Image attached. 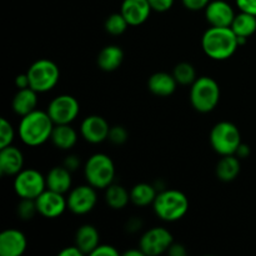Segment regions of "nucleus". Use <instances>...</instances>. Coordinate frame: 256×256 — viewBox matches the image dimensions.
I'll return each instance as SVG.
<instances>
[{"instance_id": "nucleus-1", "label": "nucleus", "mask_w": 256, "mask_h": 256, "mask_svg": "<svg viewBox=\"0 0 256 256\" xmlns=\"http://www.w3.org/2000/svg\"><path fill=\"white\" fill-rule=\"evenodd\" d=\"M202 46L210 59L222 62L235 54L239 48V42L232 28L210 26L202 34Z\"/></svg>"}, {"instance_id": "nucleus-2", "label": "nucleus", "mask_w": 256, "mask_h": 256, "mask_svg": "<svg viewBox=\"0 0 256 256\" xmlns=\"http://www.w3.org/2000/svg\"><path fill=\"white\" fill-rule=\"evenodd\" d=\"M55 124L48 112L34 110L25 116H22L18 132L28 146H40L52 138Z\"/></svg>"}, {"instance_id": "nucleus-3", "label": "nucleus", "mask_w": 256, "mask_h": 256, "mask_svg": "<svg viewBox=\"0 0 256 256\" xmlns=\"http://www.w3.org/2000/svg\"><path fill=\"white\" fill-rule=\"evenodd\" d=\"M152 209L160 220L174 222L182 219L189 212V199L180 190L169 189L158 192Z\"/></svg>"}, {"instance_id": "nucleus-4", "label": "nucleus", "mask_w": 256, "mask_h": 256, "mask_svg": "<svg viewBox=\"0 0 256 256\" xmlns=\"http://www.w3.org/2000/svg\"><path fill=\"white\" fill-rule=\"evenodd\" d=\"M220 102V86L210 76H200L190 85V102L196 112H210Z\"/></svg>"}, {"instance_id": "nucleus-5", "label": "nucleus", "mask_w": 256, "mask_h": 256, "mask_svg": "<svg viewBox=\"0 0 256 256\" xmlns=\"http://www.w3.org/2000/svg\"><path fill=\"white\" fill-rule=\"evenodd\" d=\"M84 175L88 184L95 189H106L115 179L114 162L102 152L92 155L84 165Z\"/></svg>"}, {"instance_id": "nucleus-6", "label": "nucleus", "mask_w": 256, "mask_h": 256, "mask_svg": "<svg viewBox=\"0 0 256 256\" xmlns=\"http://www.w3.org/2000/svg\"><path fill=\"white\" fill-rule=\"evenodd\" d=\"M212 148L222 156L235 155L242 145V134L239 128L230 122H220L210 132Z\"/></svg>"}, {"instance_id": "nucleus-7", "label": "nucleus", "mask_w": 256, "mask_h": 256, "mask_svg": "<svg viewBox=\"0 0 256 256\" xmlns=\"http://www.w3.org/2000/svg\"><path fill=\"white\" fill-rule=\"evenodd\" d=\"M30 88L38 92H50L56 86L60 79V69L49 59H39L30 65L26 72Z\"/></svg>"}, {"instance_id": "nucleus-8", "label": "nucleus", "mask_w": 256, "mask_h": 256, "mask_svg": "<svg viewBox=\"0 0 256 256\" xmlns=\"http://www.w3.org/2000/svg\"><path fill=\"white\" fill-rule=\"evenodd\" d=\"M14 190L20 199L35 200L46 190V179L35 169H22L14 178Z\"/></svg>"}, {"instance_id": "nucleus-9", "label": "nucleus", "mask_w": 256, "mask_h": 256, "mask_svg": "<svg viewBox=\"0 0 256 256\" xmlns=\"http://www.w3.org/2000/svg\"><path fill=\"white\" fill-rule=\"evenodd\" d=\"M46 112L55 125L72 124L79 115L80 104L72 95L62 94L49 102Z\"/></svg>"}, {"instance_id": "nucleus-10", "label": "nucleus", "mask_w": 256, "mask_h": 256, "mask_svg": "<svg viewBox=\"0 0 256 256\" xmlns=\"http://www.w3.org/2000/svg\"><path fill=\"white\" fill-rule=\"evenodd\" d=\"M174 242L172 234L165 228H152L140 238L139 248L145 256H158L169 250Z\"/></svg>"}, {"instance_id": "nucleus-11", "label": "nucleus", "mask_w": 256, "mask_h": 256, "mask_svg": "<svg viewBox=\"0 0 256 256\" xmlns=\"http://www.w3.org/2000/svg\"><path fill=\"white\" fill-rule=\"evenodd\" d=\"M95 188L90 184L80 185L69 192L66 198L68 209L75 215H84L92 212L98 202Z\"/></svg>"}, {"instance_id": "nucleus-12", "label": "nucleus", "mask_w": 256, "mask_h": 256, "mask_svg": "<svg viewBox=\"0 0 256 256\" xmlns=\"http://www.w3.org/2000/svg\"><path fill=\"white\" fill-rule=\"evenodd\" d=\"M35 204H36L38 214L46 219H56L62 216L68 209V202L66 198H64V194L49 189L42 192L35 199Z\"/></svg>"}, {"instance_id": "nucleus-13", "label": "nucleus", "mask_w": 256, "mask_h": 256, "mask_svg": "<svg viewBox=\"0 0 256 256\" xmlns=\"http://www.w3.org/2000/svg\"><path fill=\"white\" fill-rule=\"evenodd\" d=\"M235 15L232 6L225 0H212L205 8V19L210 26L230 28Z\"/></svg>"}, {"instance_id": "nucleus-14", "label": "nucleus", "mask_w": 256, "mask_h": 256, "mask_svg": "<svg viewBox=\"0 0 256 256\" xmlns=\"http://www.w3.org/2000/svg\"><path fill=\"white\" fill-rule=\"evenodd\" d=\"M110 125L100 115H89L85 118L80 126V132L84 140L90 144H100L109 136Z\"/></svg>"}, {"instance_id": "nucleus-15", "label": "nucleus", "mask_w": 256, "mask_h": 256, "mask_svg": "<svg viewBox=\"0 0 256 256\" xmlns=\"http://www.w3.org/2000/svg\"><path fill=\"white\" fill-rule=\"evenodd\" d=\"M28 246L24 232L18 229H6L0 234V255L22 256Z\"/></svg>"}, {"instance_id": "nucleus-16", "label": "nucleus", "mask_w": 256, "mask_h": 256, "mask_svg": "<svg viewBox=\"0 0 256 256\" xmlns=\"http://www.w3.org/2000/svg\"><path fill=\"white\" fill-rule=\"evenodd\" d=\"M152 10L148 0H122L120 6V12L124 15L130 26L144 24L149 19Z\"/></svg>"}, {"instance_id": "nucleus-17", "label": "nucleus", "mask_w": 256, "mask_h": 256, "mask_svg": "<svg viewBox=\"0 0 256 256\" xmlns=\"http://www.w3.org/2000/svg\"><path fill=\"white\" fill-rule=\"evenodd\" d=\"M24 168V155L16 146H5L0 149V172L4 176H15Z\"/></svg>"}, {"instance_id": "nucleus-18", "label": "nucleus", "mask_w": 256, "mask_h": 256, "mask_svg": "<svg viewBox=\"0 0 256 256\" xmlns=\"http://www.w3.org/2000/svg\"><path fill=\"white\" fill-rule=\"evenodd\" d=\"M178 85L179 84L175 80L174 75L165 72H154L148 80V88L150 92L160 98L172 96L176 90Z\"/></svg>"}, {"instance_id": "nucleus-19", "label": "nucleus", "mask_w": 256, "mask_h": 256, "mask_svg": "<svg viewBox=\"0 0 256 256\" xmlns=\"http://www.w3.org/2000/svg\"><path fill=\"white\" fill-rule=\"evenodd\" d=\"M46 179V189L52 190V192L65 194L70 192L72 188V172L62 165V166H54L49 170Z\"/></svg>"}, {"instance_id": "nucleus-20", "label": "nucleus", "mask_w": 256, "mask_h": 256, "mask_svg": "<svg viewBox=\"0 0 256 256\" xmlns=\"http://www.w3.org/2000/svg\"><path fill=\"white\" fill-rule=\"evenodd\" d=\"M38 105V92L32 88L19 89V92L14 95L12 102V108L14 112L19 116H25L29 112L36 110Z\"/></svg>"}, {"instance_id": "nucleus-21", "label": "nucleus", "mask_w": 256, "mask_h": 256, "mask_svg": "<svg viewBox=\"0 0 256 256\" xmlns=\"http://www.w3.org/2000/svg\"><path fill=\"white\" fill-rule=\"evenodd\" d=\"M100 244L99 232L95 226L85 224L76 230L75 234V245L79 248L84 255H92Z\"/></svg>"}, {"instance_id": "nucleus-22", "label": "nucleus", "mask_w": 256, "mask_h": 256, "mask_svg": "<svg viewBox=\"0 0 256 256\" xmlns=\"http://www.w3.org/2000/svg\"><path fill=\"white\" fill-rule=\"evenodd\" d=\"M124 60V52L118 45H108L98 54L96 64L104 72H114L119 69Z\"/></svg>"}, {"instance_id": "nucleus-23", "label": "nucleus", "mask_w": 256, "mask_h": 256, "mask_svg": "<svg viewBox=\"0 0 256 256\" xmlns=\"http://www.w3.org/2000/svg\"><path fill=\"white\" fill-rule=\"evenodd\" d=\"M50 140L58 149L70 150L76 144L78 134L74 128L70 126V124L55 125Z\"/></svg>"}, {"instance_id": "nucleus-24", "label": "nucleus", "mask_w": 256, "mask_h": 256, "mask_svg": "<svg viewBox=\"0 0 256 256\" xmlns=\"http://www.w3.org/2000/svg\"><path fill=\"white\" fill-rule=\"evenodd\" d=\"M240 170H242V165H240L239 156L225 155L218 162L215 172H216L218 179L224 182H229L239 176Z\"/></svg>"}, {"instance_id": "nucleus-25", "label": "nucleus", "mask_w": 256, "mask_h": 256, "mask_svg": "<svg viewBox=\"0 0 256 256\" xmlns=\"http://www.w3.org/2000/svg\"><path fill=\"white\" fill-rule=\"evenodd\" d=\"M158 192L152 185L148 182H139L130 190V202L139 208L152 205Z\"/></svg>"}, {"instance_id": "nucleus-26", "label": "nucleus", "mask_w": 256, "mask_h": 256, "mask_svg": "<svg viewBox=\"0 0 256 256\" xmlns=\"http://www.w3.org/2000/svg\"><path fill=\"white\" fill-rule=\"evenodd\" d=\"M130 192L124 186L119 184H114L105 189V202L109 208L114 210H122L129 204Z\"/></svg>"}, {"instance_id": "nucleus-27", "label": "nucleus", "mask_w": 256, "mask_h": 256, "mask_svg": "<svg viewBox=\"0 0 256 256\" xmlns=\"http://www.w3.org/2000/svg\"><path fill=\"white\" fill-rule=\"evenodd\" d=\"M230 28L236 34V36L249 39L256 32V16L252 14H249V12H240L239 14L235 15Z\"/></svg>"}, {"instance_id": "nucleus-28", "label": "nucleus", "mask_w": 256, "mask_h": 256, "mask_svg": "<svg viewBox=\"0 0 256 256\" xmlns=\"http://www.w3.org/2000/svg\"><path fill=\"white\" fill-rule=\"evenodd\" d=\"M172 75H174L178 84L184 85V86L192 85V82L198 79L196 70H195L194 65L186 62H179V64L174 68V70H172Z\"/></svg>"}, {"instance_id": "nucleus-29", "label": "nucleus", "mask_w": 256, "mask_h": 256, "mask_svg": "<svg viewBox=\"0 0 256 256\" xmlns=\"http://www.w3.org/2000/svg\"><path fill=\"white\" fill-rule=\"evenodd\" d=\"M128 26H130L129 22H126V19H125L122 12H114V14L109 15L106 20H105L104 25L108 34L115 35V36L124 34L126 32Z\"/></svg>"}, {"instance_id": "nucleus-30", "label": "nucleus", "mask_w": 256, "mask_h": 256, "mask_svg": "<svg viewBox=\"0 0 256 256\" xmlns=\"http://www.w3.org/2000/svg\"><path fill=\"white\" fill-rule=\"evenodd\" d=\"M14 136L15 132L12 122H10L9 120L5 119V118H2V119L0 120V149L12 145Z\"/></svg>"}, {"instance_id": "nucleus-31", "label": "nucleus", "mask_w": 256, "mask_h": 256, "mask_svg": "<svg viewBox=\"0 0 256 256\" xmlns=\"http://www.w3.org/2000/svg\"><path fill=\"white\" fill-rule=\"evenodd\" d=\"M18 215L22 220H30L38 212L35 200L22 199V202L18 205Z\"/></svg>"}, {"instance_id": "nucleus-32", "label": "nucleus", "mask_w": 256, "mask_h": 256, "mask_svg": "<svg viewBox=\"0 0 256 256\" xmlns=\"http://www.w3.org/2000/svg\"><path fill=\"white\" fill-rule=\"evenodd\" d=\"M129 134H128V130L125 129L122 125H114V126L110 128L109 136L108 140L112 142L114 145H122L126 142Z\"/></svg>"}, {"instance_id": "nucleus-33", "label": "nucleus", "mask_w": 256, "mask_h": 256, "mask_svg": "<svg viewBox=\"0 0 256 256\" xmlns=\"http://www.w3.org/2000/svg\"><path fill=\"white\" fill-rule=\"evenodd\" d=\"M148 2L154 12H165L172 9L175 0H148Z\"/></svg>"}, {"instance_id": "nucleus-34", "label": "nucleus", "mask_w": 256, "mask_h": 256, "mask_svg": "<svg viewBox=\"0 0 256 256\" xmlns=\"http://www.w3.org/2000/svg\"><path fill=\"white\" fill-rule=\"evenodd\" d=\"M119 252L114 246L108 244H99L96 249L92 252V256H118Z\"/></svg>"}, {"instance_id": "nucleus-35", "label": "nucleus", "mask_w": 256, "mask_h": 256, "mask_svg": "<svg viewBox=\"0 0 256 256\" xmlns=\"http://www.w3.org/2000/svg\"><path fill=\"white\" fill-rule=\"evenodd\" d=\"M210 2H212V0H182V5H184L188 10H192V12L205 10V8L208 6V4H209Z\"/></svg>"}, {"instance_id": "nucleus-36", "label": "nucleus", "mask_w": 256, "mask_h": 256, "mask_svg": "<svg viewBox=\"0 0 256 256\" xmlns=\"http://www.w3.org/2000/svg\"><path fill=\"white\" fill-rule=\"evenodd\" d=\"M240 12H249L256 16V0H235Z\"/></svg>"}, {"instance_id": "nucleus-37", "label": "nucleus", "mask_w": 256, "mask_h": 256, "mask_svg": "<svg viewBox=\"0 0 256 256\" xmlns=\"http://www.w3.org/2000/svg\"><path fill=\"white\" fill-rule=\"evenodd\" d=\"M64 166L66 168V169H69L72 172H75V170L79 169L80 159L76 155H69V156L64 160Z\"/></svg>"}, {"instance_id": "nucleus-38", "label": "nucleus", "mask_w": 256, "mask_h": 256, "mask_svg": "<svg viewBox=\"0 0 256 256\" xmlns=\"http://www.w3.org/2000/svg\"><path fill=\"white\" fill-rule=\"evenodd\" d=\"M168 254L172 256H185L186 255V249H185L184 245L172 242V246H170L169 250H168Z\"/></svg>"}, {"instance_id": "nucleus-39", "label": "nucleus", "mask_w": 256, "mask_h": 256, "mask_svg": "<svg viewBox=\"0 0 256 256\" xmlns=\"http://www.w3.org/2000/svg\"><path fill=\"white\" fill-rule=\"evenodd\" d=\"M82 250L74 245V246H66L65 249H62V252H59V256H82Z\"/></svg>"}, {"instance_id": "nucleus-40", "label": "nucleus", "mask_w": 256, "mask_h": 256, "mask_svg": "<svg viewBox=\"0 0 256 256\" xmlns=\"http://www.w3.org/2000/svg\"><path fill=\"white\" fill-rule=\"evenodd\" d=\"M15 84H16L18 89H24V88H30V82L28 74H20L16 76V80H15Z\"/></svg>"}, {"instance_id": "nucleus-41", "label": "nucleus", "mask_w": 256, "mask_h": 256, "mask_svg": "<svg viewBox=\"0 0 256 256\" xmlns=\"http://www.w3.org/2000/svg\"><path fill=\"white\" fill-rule=\"evenodd\" d=\"M249 154H250L249 146H248V145H245V144H242V145L239 146V149H238L236 154H235V155H238L239 158H246Z\"/></svg>"}, {"instance_id": "nucleus-42", "label": "nucleus", "mask_w": 256, "mask_h": 256, "mask_svg": "<svg viewBox=\"0 0 256 256\" xmlns=\"http://www.w3.org/2000/svg\"><path fill=\"white\" fill-rule=\"evenodd\" d=\"M128 226H129L130 232H136V230H139L140 226H142V222H139V220L136 219H132L129 222V224H128Z\"/></svg>"}, {"instance_id": "nucleus-43", "label": "nucleus", "mask_w": 256, "mask_h": 256, "mask_svg": "<svg viewBox=\"0 0 256 256\" xmlns=\"http://www.w3.org/2000/svg\"><path fill=\"white\" fill-rule=\"evenodd\" d=\"M124 256H145L144 252H142L140 248L138 249H132V250H128V252H124Z\"/></svg>"}]
</instances>
